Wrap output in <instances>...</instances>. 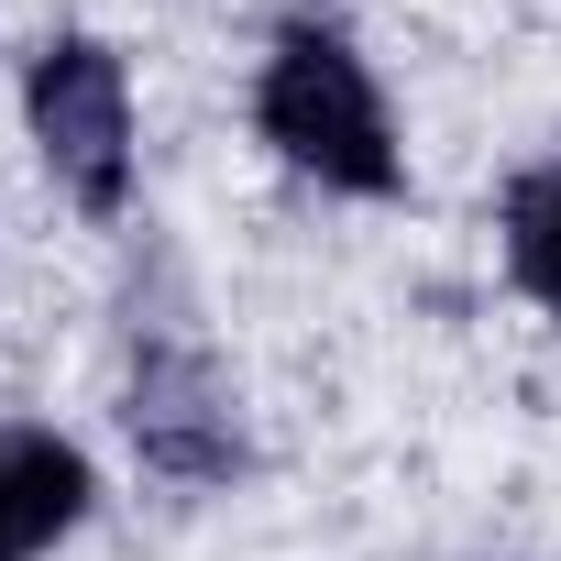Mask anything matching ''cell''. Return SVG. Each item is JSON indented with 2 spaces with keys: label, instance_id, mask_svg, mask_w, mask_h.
<instances>
[{
  "label": "cell",
  "instance_id": "obj_1",
  "mask_svg": "<svg viewBox=\"0 0 561 561\" xmlns=\"http://www.w3.org/2000/svg\"><path fill=\"white\" fill-rule=\"evenodd\" d=\"M253 122H264V144L287 154L298 176H320L342 198H397L408 187L386 89L353 56V34H331V23H287V34H275V56L253 78Z\"/></svg>",
  "mask_w": 561,
  "mask_h": 561
},
{
  "label": "cell",
  "instance_id": "obj_2",
  "mask_svg": "<svg viewBox=\"0 0 561 561\" xmlns=\"http://www.w3.org/2000/svg\"><path fill=\"white\" fill-rule=\"evenodd\" d=\"M23 122H34V154L45 176L89 209V220H122L133 198V78L100 34H56L23 78Z\"/></svg>",
  "mask_w": 561,
  "mask_h": 561
},
{
  "label": "cell",
  "instance_id": "obj_3",
  "mask_svg": "<svg viewBox=\"0 0 561 561\" xmlns=\"http://www.w3.org/2000/svg\"><path fill=\"white\" fill-rule=\"evenodd\" d=\"M133 440H144V462L154 473H176V484H220V473H242V419H231V386L198 364V353H176V342H154L144 364H133Z\"/></svg>",
  "mask_w": 561,
  "mask_h": 561
},
{
  "label": "cell",
  "instance_id": "obj_4",
  "mask_svg": "<svg viewBox=\"0 0 561 561\" xmlns=\"http://www.w3.org/2000/svg\"><path fill=\"white\" fill-rule=\"evenodd\" d=\"M89 506H100V473H89V451L67 430H34V419L0 430V561L67 550L89 528Z\"/></svg>",
  "mask_w": 561,
  "mask_h": 561
},
{
  "label": "cell",
  "instance_id": "obj_5",
  "mask_svg": "<svg viewBox=\"0 0 561 561\" xmlns=\"http://www.w3.org/2000/svg\"><path fill=\"white\" fill-rule=\"evenodd\" d=\"M506 275H517V298L561 309V154L506 187Z\"/></svg>",
  "mask_w": 561,
  "mask_h": 561
}]
</instances>
